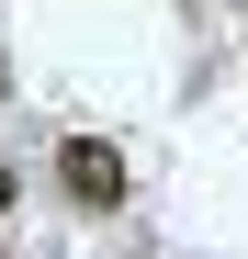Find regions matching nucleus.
Returning a JSON list of instances; mask_svg holds the SVG:
<instances>
[{"label": "nucleus", "instance_id": "obj_2", "mask_svg": "<svg viewBox=\"0 0 248 259\" xmlns=\"http://www.w3.org/2000/svg\"><path fill=\"white\" fill-rule=\"evenodd\" d=\"M12 203H23V169H0V214H12Z\"/></svg>", "mask_w": 248, "mask_h": 259}, {"label": "nucleus", "instance_id": "obj_1", "mask_svg": "<svg viewBox=\"0 0 248 259\" xmlns=\"http://www.w3.org/2000/svg\"><path fill=\"white\" fill-rule=\"evenodd\" d=\"M57 181H68L79 214H113V203H124V158H113L102 136H68V147H57Z\"/></svg>", "mask_w": 248, "mask_h": 259}]
</instances>
